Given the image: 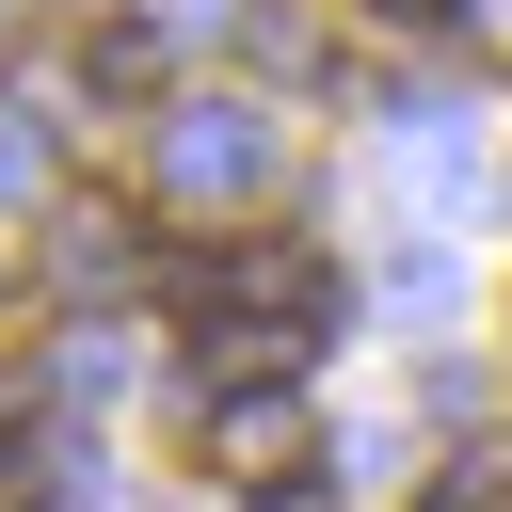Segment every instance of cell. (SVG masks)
Instances as JSON below:
<instances>
[{
  "label": "cell",
  "instance_id": "1",
  "mask_svg": "<svg viewBox=\"0 0 512 512\" xmlns=\"http://www.w3.org/2000/svg\"><path fill=\"white\" fill-rule=\"evenodd\" d=\"M176 320H192L208 384H288V368L336 336V256H320V240H288V224L208 240V256H176Z\"/></svg>",
  "mask_w": 512,
  "mask_h": 512
},
{
  "label": "cell",
  "instance_id": "2",
  "mask_svg": "<svg viewBox=\"0 0 512 512\" xmlns=\"http://www.w3.org/2000/svg\"><path fill=\"white\" fill-rule=\"evenodd\" d=\"M272 176H288V144H272V112H240V96H176L160 112V192L176 208H272Z\"/></svg>",
  "mask_w": 512,
  "mask_h": 512
},
{
  "label": "cell",
  "instance_id": "3",
  "mask_svg": "<svg viewBox=\"0 0 512 512\" xmlns=\"http://www.w3.org/2000/svg\"><path fill=\"white\" fill-rule=\"evenodd\" d=\"M192 464L240 480V496H304V480H320V416H304L288 384H224V400L192 416Z\"/></svg>",
  "mask_w": 512,
  "mask_h": 512
},
{
  "label": "cell",
  "instance_id": "4",
  "mask_svg": "<svg viewBox=\"0 0 512 512\" xmlns=\"http://www.w3.org/2000/svg\"><path fill=\"white\" fill-rule=\"evenodd\" d=\"M32 272H48V304H128V288L160 272V240H144V208L96 192V208H48V256H32Z\"/></svg>",
  "mask_w": 512,
  "mask_h": 512
},
{
  "label": "cell",
  "instance_id": "5",
  "mask_svg": "<svg viewBox=\"0 0 512 512\" xmlns=\"http://www.w3.org/2000/svg\"><path fill=\"white\" fill-rule=\"evenodd\" d=\"M80 80H96V96H144V80H160V32H144V16H112V32L80 48Z\"/></svg>",
  "mask_w": 512,
  "mask_h": 512
},
{
  "label": "cell",
  "instance_id": "6",
  "mask_svg": "<svg viewBox=\"0 0 512 512\" xmlns=\"http://www.w3.org/2000/svg\"><path fill=\"white\" fill-rule=\"evenodd\" d=\"M0 208H48V128L0 96Z\"/></svg>",
  "mask_w": 512,
  "mask_h": 512
},
{
  "label": "cell",
  "instance_id": "7",
  "mask_svg": "<svg viewBox=\"0 0 512 512\" xmlns=\"http://www.w3.org/2000/svg\"><path fill=\"white\" fill-rule=\"evenodd\" d=\"M32 432H48V368H32V352H0V448H32Z\"/></svg>",
  "mask_w": 512,
  "mask_h": 512
},
{
  "label": "cell",
  "instance_id": "8",
  "mask_svg": "<svg viewBox=\"0 0 512 512\" xmlns=\"http://www.w3.org/2000/svg\"><path fill=\"white\" fill-rule=\"evenodd\" d=\"M416 512H512V480H496V464H432V496H416Z\"/></svg>",
  "mask_w": 512,
  "mask_h": 512
},
{
  "label": "cell",
  "instance_id": "9",
  "mask_svg": "<svg viewBox=\"0 0 512 512\" xmlns=\"http://www.w3.org/2000/svg\"><path fill=\"white\" fill-rule=\"evenodd\" d=\"M368 16H464V0H368Z\"/></svg>",
  "mask_w": 512,
  "mask_h": 512
},
{
  "label": "cell",
  "instance_id": "10",
  "mask_svg": "<svg viewBox=\"0 0 512 512\" xmlns=\"http://www.w3.org/2000/svg\"><path fill=\"white\" fill-rule=\"evenodd\" d=\"M0 48H16V0H0Z\"/></svg>",
  "mask_w": 512,
  "mask_h": 512
}]
</instances>
